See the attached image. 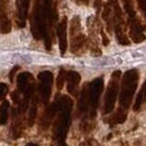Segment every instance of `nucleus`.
Segmentation results:
<instances>
[{"label": "nucleus", "mask_w": 146, "mask_h": 146, "mask_svg": "<svg viewBox=\"0 0 146 146\" xmlns=\"http://www.w3.org/2000/svg\"><path fill=\"white\" fill-rule=\"evenodd\" d=\"M26 146H38V145H37L36 143H28Z\"/></svg>", "instance_id": "nucleus-28"}, {"label": "nucleus", "mask_w": 146, "mask_h": 146, "mask_svg": "<svg viewBox=\"0 0 146 146\" xmlns=\"http://www.w3.org/2000/svg\"><path fill=\"white\" fill-rule=\"evenodd\" d=\"M75 1L78 5H88L89 3V0H73Z\"/></svg>", "instance_id": "nucleus-25"}, {"label": "nucleus", "mask_w": 146, "mask_h": 146, "mask_svg": "<svg viewBox=\"0 0 146 146\" xmlns=\"http://www.w3.org/2000/svg\"><path fill=\"white\" fill-rule=\"evenodd\" d=\"M70 37H71V52L73 54H78V52H80L87 43L86 36L81 32V23L79 16H74L71 20Z\"/></svg>", "instance_id": "nucleus-3"}, {"label": "nucleus", "mask_w": 146, "mask_h": 146, "mask_svg": "<svg viewBox=\"0 0 146 146\" xmlns=\"http://www.w3.org/2000/svg\"><path fill=\"white\" fill-rule=\"evenodd\" d=\"M100 34H101V37H102V44L105 46H107L109 44V39H108V37L106 36V34H105V32H104L102 28H100Z\"/></svg>", "instance_id": "nucleus-22"}, {"label": "nucleus", "mask_w": 146, "mask_h": 146, "mask_svg": "<svg viewBox=\"0 0 146 146\" xmlns=\"http://www.w3.org/2000/svg\"><path fill=\"white\" fill-rule=\"evenodd\" d=\"M102 18L106 21V26L108 32L111 33L115 29V16H113V10L112 7L109 2L104 5V9H102Z\"/></svg>", "instance_id": "nucleus-12"}, {"label": "nucleus", "mask_w": 146, "mask_h": 146, "mask_svg": "<svg viewBox=\"0 0 146 146\" xmlns=\"http://www.w3.org/2000/svg\"><path fill=\"white\" fill-rule=\"evenodd\" d=\"M65 80L68 82V91L73 96H78V86L81 81V75L75 71H68L65 73Z\"/></svg>", "instance_id": "nucleus-11"}, {"label": "nucleus", "mask_w": 146, "mask_h": 146, "mask_svg": "<svg viewBox=\"0 0 146 146\" xmlns=\"http://www.w3.org/2000/svg\"><path fill=\"white\" fill-rule=\"evenodd\" d=\"M7 93H8V86L6 83H0V100H3Z\"/></svg>", "instance_id": "nucleus-20"}, {"label": "nucleus", "mask_w": 146, "mask_h": 146, "mask_svg": "<svg viewBox=\"0 0 146 146\" xmlns=\"http://www.w3.org/2000/svg\"><path fill=\"white\" fill-rule=\"evenodd\" d=\"M104 90V79L97 78L93 80L89 86V101L91 106V117L96 116V111L99 105V99L101 96V92Z\"/></svg>", "instance_id": "nucleus-5"}, {"label": "nucleus", "mask_w": 146, "mask_h": 146, "mask_svg": "<svg viewBox=\"0 0 146 146\" xmlns=\"http://www.w3.org/2000/svg\"><path fill=\"white\" fill-rule=\"evenodd\" d=\"M8 110H9V102L5 100L0 106V125L7 124L8 120Z\"/></svg>", "instance_id": "nucleus-17"}, {"label": "nucleus", "mask_w": 146, "mask_h": 146, "mask_svg": "<svg viewBox=\"0 0 146 146\" xmlns=\"http://www.w3.org/2000/svg\"><path fill=\"white\" fill-rule=\"evenodd\" d=\"M38 80H39V86H38V91L40 99L43 104H47L50 100L51 90H52V83H53V74L52 72L44 71L38 74Z\"/></svg>", "instance_id": "nucleus-6"}, {"label": "nucleus", "mask_w": 146, "mask_h": 146, "mask_svg": "<svg viewBox=\"0 0 146 146\" xmlns=\"http://www.w3.org/2000/svg\"><path fill=\"white\" fill-rule=\"evenodd\" d=\"M18 70H19V66H18V65H16V66H15V68H14V69L10 71V74H9V79H10V81H11V82L14 81V76H15V73L17 72Z\"/></svg>", "instance_id": "nucleus-23"}, {"label": "nucleus", "mask_w": 146, "mask_h": 146, "mask_svg": "<svg viewBox=\"0 0 146 146\" xmlns=\"http://www.w3.org/2000/svg\"><path fill=\"white\" fill-rule=\"evenodd\" d=\"M66 29H68V18L64 16L61 19V21L57 24L56 27V34L58 37V46L61 54H65L68 48V38H66Z\"/></svg>", "instance_id": "nucleus-8"}, {"label": "nucleus", "mask_w": 146, "mask_h": 146, "mask_svg": "<svg viewBox=\"0 0 146 146\" xmlns=\"http://www.w3.org/2000/svg\"><path fill=\"white\" fill-rule=\"evenodd\" d=\"M11 99H13V101L16 104V105H18L19 102H20V97H19V91H14L11 93Z\"/></svg>", "instance_id": "nucleus-21"}, {"label": "nucleus", "mask_w": 146, "mask_h": 146, "mask_svg": "<svg viewBox=\"0 0 146 146\" xmlns=\"http://www.w3.org/2000/svg\"><path fill=\"white\" fill-rule=\"evenodd\" d=\"M60 107H61V99H56L54 102L46 109V111L44 112V116H43L42 121H40L42 127L44 129H46L50 126V124H51L52 119L54 118V116L56 115V112L60 111Z\"/></svg>", "instance_id": "nucleus-10"}, {"label": "nucleus", "mask_w": 146, "mask_h": 146, "mask_svg": "<svg viewBox=\"0 0 146 146\" xmlns=\"http://www.w3.org/2000/svg\"><path fill=\"white\" fill-rule=\"evenodd\" d=\"M124 1V7L126 6H133V0H123Z\"/></svg>", "instance_id": "nucleus-26"}, {"label": "nucleus", "mask_w": 146, "mask_h": 146, "mask_svg": "<svg viewBox=\"0 0 146 146\" xmlns=\"http://www.w3.org/2000/svg\"><path fill=\"white\" fill-rule=\"evenodd\" d=\"M33 75L28 72L20 73L17 76V88L19 92H25L27 87L33 82Z\"/></svg>", "instance_id": "nucleus-13"}, {"label": "nucleus", "mask_w": 146, "mask_h": 146, "mask_svg": "<svg viewBox=\"0 0 146 146\" xmlns=\"http://www.w3.org/2000/svg\"><path fill=\"white\" fill-rule=\"evenodd\" d=\"M143 88H144V98H145V100H146V81H145V83H144V86H143Z\"/></svg>", "instance_id": "nucleus-27"}, {"label": "nucleus", "mask_w": 146, "mask_h": 146, "mask_svg": "<svg viewBox=\"0 0 146 146\" xmlns=\"http://www.w3.org/2000/svg\"><path fill=\"white\" fill-rule=\"evenodd\" d=\"M121 72L120 71H115L111 74V80H110L107 92L105 96V106H104V113H109L113 110L117 93H118V81L120 79Z\"/></svg>", "instance_id": "nucleus-4"}, {"label": "nucleus", "mask_w": 146, "mask_h": 146, "mask_svg": "<svg viewBox=\"0 0 146 146\" xmlns=\"http://www.w3.org/2000/svg\"><path fill=\"white\" fill-rule=\"evenodd\" d=\"M37 105H38V98L34 97L33 100H32L29 115H28V126H33L34 123H35V119L37 117Z\"/></svg>", "instance_id": "nucleus-16"}, {"label": "nucleus", "mask_w": 146, "mask_h": 146, "mask_svg": "<svg viewBox=\"0 0 146 146\" xmlns=\"http://www.w3.org/2000/svg\"><path fill=\"white\" fill-rule=\"evenodd\" d=\"M65 71L63 70V69H61V71L58 73V75H57V80H56V87H57V89L58 90H62V88H63V86H64V82L66 81L65 80Z\"/></svg>", "instance_id": "nucleus-18"}, {"label": "nucleus", "mask_w": 146, "mask_h": 146, "mask_svg": "<svg viewBox=\"0 0 146 146\" xmlns=\"http://www.w3.org/2000/svg\"><path fill=\"white\" fill-rule=\"evenodd\" d=\"M73 102L71 98L63 96L61 97V107H60V115L55 123L54 127V139L58 146H66L64 143L68 129L70 126V117L72 110Z\"/></svg>", "instance_id": "nucleus-1"}, {"label": "nucleus", "mask_w": 146, "mask_h": 146, "mask_svg": "<svg viewBox=\"0 0 146 146\" xmlns=\"http://www.w3.org/2000/svg\"><path fill=\"white\" fill-rule=\"evenodd\" d=\"M126 118H127V111H126V109H124V108L120 107L119 109L117 110V112L108 119V123H110V125L123 124L126 120Z\"/></svg>", "instance_id": "nucleus-15"}, {"label": "nucleus", "mask_w": 146, "mask_h": 146, "mask_svg": "<svg viewBox=\"0 0 146 146\" xmlns=\"http://www.w3.org/2000/svg\"><path fill=\"white\" fill-rule=\"evenodd\" d=\"M138 83V72L137 70L133 69L129 70L123 75V81H121V91H120V98H119V104L120 107L127 110L130 106L131 99L134 97V93L136 91Z\"/></svg>", "instance_id": "nucleus-2"}, {"label": "nucleus", "mask_w": 146, "mask_h": 146, "mask_svg": "<svg viewBox=\"0 0 146 146\" xmlns=\"http://www.w3.org/2000/svg\"><path fill=\"white\" fill-rule=\"evenodd\" d=\"M102 7V0H94V8L99 11L100 8Z\"/></svg>", "instance_id": "nucleus-24"}, {"label": "nucleus", "mask_w": 146, "mask_h": 146, "mask_svg": "<svg viewBox=\"0 0 146 146\" xmlns=\"http://www.w3.org/2000/svg\"><path fill=\"white\" fill-rule=\"evenodd\" d=\"M11 31V23L7 15V0H0V33L8 34Z\"/></svg>", "instance_id": "nucleus-9"}, {"label": "nucleus", "mask_w": 146, "mask_h": 146, "mask_svg": "<svg viewBox=\"0 0 146 146\" xmlns=\"http://www.w3.org/2000/svg\"><path fill=\"white\" fill-rule=\"evenodd\" d=\"M129 25V36L134 43H141L146 39V35L144 33V26L142 21L136 17H129L128 19Z\"/></svg>", "instance_id": "nucleus-7"}, {"label": "nucleus", "mask_w": 146, "mask_h": 146, "mask_svg": "<svg viewBox=\"0 0 146 146\" xmlns=\"http://www.w3.org/2000/svg\"><path fill=\"white\" fill-rule=\"evenodd\" d=\"M143 99H144V88H142V90L138 92V94H137V98H136L135 105H134V107H133L134 111L139 110L141 106H142V102H143Z\"/></svg>", "instance_id": "nucleus-19"}, {"label": "nucleus", "mask_w": 146, "mask_h": 146, "mask_svg": "<svg viewBox=\"0 0 146 146\" xmlns=\"http://www.w3.org/2000/svg\"><path fill=\"white\" fill-rule=\"evenodd\" d=\"M90 101H89V89L87 86L83 87L81 94L79 97V102H78V109L80 112H86L88 110V106H89Z\"/></svg>", "instance_id": "nucleus-14"}]
</instances>
